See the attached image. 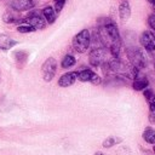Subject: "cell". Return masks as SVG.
I'll list each match as a JSON object with an SVG mask.
<instances>
[{
	"label": "cell",
	"instance_id": "obj_9",
	"mask_svg": "<svg viewBox=\"0 0 155 155\" xmlns=\"http://www.w3.org/2000/svg\"><path fill=\"white\" fill-rule=\"evenodd\" d=\"M76 79H78L76 71H68V73L63 74V75L59 78L58 85H59L61 87H68V86H71V85L75 82Z\"/></svg>",
	"mask_w": 155,
	"mask_h": 155
},
{
	"label": "cell",
	"instance_id": "obj_4",
	"mask_svg": "<svg viewBox=\"0 0 155 155\" xmlns=\"http://www.w3.org/2000/svg\"><path fill=\"white\" fill-rule=\"evenodd\" d=\"M57 71V61L53 57H48L41 65V74L45 81H51Z\"/></svg>",
	"mask_w": 155,
	"mask_h": 155
},
{
	"label": "cell",
	"instance_id": "obj_24",
	"mask_svg": "<svg viewBox=\"0 0 155 155\" xmlns=\"http://www.w3.org/2000/svg\"><path fill=\"white\" fill-rule=\"evenodd\" d=\"M153 5V10H154V13H155V2L154 4H151Z\"/></svg>",
	"mask_w": 155,
	"mask_h": 155
},
{
	"label": "cell",
	"instance_id": "obj_16",
	"mask_svg": "<svg viewBox=\"0 0 155 155\" xmlns=\"http://www.w3.org/2000/svg\"><path fill=\"white\" fill-rule=\"evenodd\" d=\"M75 63H76V59H75L74 56H71V54H65V56L63 57V59H62L61 67H62L63 69H68V68L73 67Z\"/></svg>",
	"mask_w": 155,
	"mask_h": 155
},
{
	"label": "cell",
	"instance_id": "obj_12",
	"mask_svg": "<svg viewBox=\"0 0 155 155\" xmlns=\"http://www.w3.org/2000/svg\"><path fill=\"white\" fill-rule=\"evenodd\" d=\"M42 16H44L45 21H46L48 24L54 23V21L57 19V12L54 11V8H53L52 6H46V7L42 10Z\"/></svg>",
	"mask_w": 155,
	"mask_h": 155
},
{
	"label": "cell",
	"instance_id": "obj_3",
	"mask_svg": "<svg viewBox=\"0 0 155 155\" xmlns=\"http://www.w3.org/2000/svg\"><path fill=\"white\" fill-rule=\"evenodd\" d=\"M108 52L105 47H96L90 51L88 62L92 67H101L103 63L108 62Z\"/></svg>",
	"mask_w": 155,
	"mask_h": 155
},
{
	"label": "cell",
	"instance_id": "obj_22",
	"mask_svg": "<svg viewBox=\"0 0 155 155\" xmlns=\"http://www.w3.org/2000/svg\"><path fill=\"white\" fill-rule=\"evenodd\" d=\"M149 120L151 122H155V108L153 110H149Z\"/></svg>",
	"mask_w": 155,
	"mask_h": 155
},
{
	"label": "cell",
	"instance_id": "obj_17",
	"mask_svg": "<svg viewBox=\"0 0 155 155\" xmlns=\"http://www.w3.org/2000/svg\"><path fill=\"white\" fill-rule=\"evenodd\" d=\"M2 19H4V22H6V23H13V22H17V21H18V17H17V15L13 13L12 11H6V12L4 13V16H2Z\"/></svg>",
	"mask_w": 155,
	"mask_h": 155
},
{
	"label": "cell",
	"instance_id": "obj_19",
	"mask_svg": "<svg viewBox=\"0 0 155 155\" xmlns=\"http://www.w3.org/2000/svg\"><path fill=\"white\" fill-rule=\"evenodd\" d=\"M17 30H18L19 33H33V31H35V28H34V27H31L30 24L24 23V24L18 25Z\"/></svg>",
	"mask_w": 155,
	"mask_h": 155
},
{
	"label": "cell",
	"instance_id": "obj_11",
	"mask_svg": "<svg viewBox=\"0 0 155 155\" xmlns=\"http://www.w3.org/2000/svg\"><path fill=\"white\" fill-rule=\"evenodd\" d=\"M148 86H149L148 79H147L145 76H140L139 74L134 78V81H133V84H132V87H133V90H136V91L145 90Z\"/></svg>",
	"mask_w": 155,
	"mask_h": 155
},
{
	"label": "cell",
	"instance_id": "obj_18",
	"mask_svg": "<svg viewBox=\"0 0 155 155\" xmlns=\"http://www.w3.org/2000/svg\"><path fill=\"white\" fill-rule=\"evenodd\" d=\"M122 139L121 138H115V137H108L107 139H104L103 142V147L104 148H110L113 145H115L116 143H120Z\"/></svg>",
	"mask_w": 155,
	"mask_h": 155
},
{
	"label": "cell",
	"instance_id": "obj_6",
	"mask_svg": "<svg viewBox=\"0 0 155 155\" xmlns=\"http://www.w3.org/2000/svg\"><path fill=\"white\" fill-rule=\"evenodd\" d=\"M139 42L147 51H155V35L150 30H145L140 34Z\"/></svg>",
	"mask_w": 155,
	"mask_h": 155
},
{
	"label": "cell",
	"instance_id": "obj_7",
	"mask_svg": "<svg viewBox=\"0 0 155 155\" xmlns=\"http://www.w3.org/2000/svg\"><path fill=\"white\" fill-rule=\"evenodd\" d=\"M23 22L27 23V24H30L31 27H34L35 30H38V29H44V28L46 27V21H45V18H42V16H41L40 13H35V12L30 13L25 19H23Z\"/></svg>",
	"mask_w": 155,
	"mask_h": 155
},
{
	"label": "cell",
	"instance_id": "obj_23",
	"mask_svg": "<svg viewBox=\"0 0 155 155\" xmlns=\"http://www.w3.org/2000/svg\"><path fill=\"white\" fill-rule=\"evenodd\" d=\"M147 1L150 2V4H154V2H155V0H147Z\"/></svg>",
	"mask_w": 155,
	"mask_h": 155
},
{
	"label": "cell",
	"instance_id": "obj_21",
	"mask_svg": "<svg viewBox=\"0 0 155 155\" xmlns=\"http://www.w3.org/2000/svg\"><path fill=\"white\" fill-rule=\"evenodd\" d=\"M148 24H149V27L155 31V13L149 15V17H148Z\"/></svg>",
	"mask_w": 155,
	"mask_h": 155
},
{
	"label": "cell",
	"instance_id": "obj_13",
	"mask_svg": "<svg viewBox=\"0 0 155 155\" xmlns=\"http://www.w3.org/2000/svg\"><path fill=\"white\" fill-rule=\"evenodd\" d=\"M15 45H17V41L16 40L11 39L6 34H0V48L1 50H10Z\"/></svg>",
	"mask_w": 155,
	"mask_h": 155
},
{
	"label": "cell",
	"instance_id": "obj_2",
	"mask_svg": "<svg viewBox=\"0 0 155 155\" xmlns=\"http://www.w3.org/2000/svg\"><path fill=\"white\" fill-rule=\"evenodd\" d=\"M90 44H91V35H90V31L87 29L80 30L73 39V47L79 53L87 52Z\"/></svg>",
	"mask_w": 155,
	"mask_h": 155
},
{
	"label": "cell",
	"instance_id": "obj_1",
	"mask_svg": "<svg viewBox=\"0 0 155 155\" xmlns=\"http://www.w3.org/2000/svg\"><path fill=\"white\" fill-rule=\"evenodd\" d=\"M126 54H127V58H128L132 68H134L137 70H140L145 67V64H147L145 56H144V52L140 48L128 47V48H126Z\"/></svg>",
	"mask_w": 155,
	"mask_h": 155
},
{
	"label": "cell",
	"instance_id": "obj_5",
	"mask_svg": "<svg viewBox=\"0 0 155 155\" xmlns=\"http://www.w3.org/2000/svg\"><path fill=\"white\" fill-rule=\"evenodd\" d=\"M76 74H78V80H80L82 82L88 81V82H92L94 85H98L102 81L101 78L93 70H91V69H84V70L76 71Z\"/></svg>",
	"mask_w": 155,
	"mask_h": 155
},
{
	"label": "cell",
	"instance_id": "obj_27",
	"mask_svg": "<svg viewBox=\"0 0 155 155\" xmlns=\"http://www.w3.org/2000/svg\"><path fill=\"white\" fill-rule=\"evenodd\" d=\"M154 69H155V63H154Z\"/></svg>",
	"mask_w": 155,
	"mask_h": 155
},
{
	"label": "cell",
	"instance_id": "obj_8",
	"mask_svg": "<svg viewBox=\"0 0 155 155\" xmlns=\"http://www.w3.org/2000/svg\"><path fill=\"white\" fill-rule=\"evenodd\" d=\"M10 5H11V8L17 12L28 11L34 7V0H12Z\"/></svg>",
	"mask_w": 155,
	"mask_h": 155
},
{
	"label": "cell",
	"instance_id": "obj_25",
	"mask_svg": "<svg viewBox=\"0 0 155 155\" xmlns=\"http://www.w3.org/2000/svg\"><path fill=\"white\" fill-rule=\"evenodd\" d=\"M94 155H104V154H103V153H99V151H98V153H96Z\"/></svg>",
	"mask_w": 155,
	"mask_h": 155
},
{
	"label": "cell",
	"instance_id": "obj_20",
	"mask_svg": "<svg viewBox=\"0 0 155 155\" xmlns=\"http://www.w3.org/2000/svg\"><path fill=\"white\" fill-rule=\"evenodd\" d=\"M64 4H65V0H54V11L59 13L63 10Z\"/></svg>",
	"mask_w": 155,
	"mask_h": 155
},
{
	"label": "cell",
	"instance_id": "obj_26",
	"mask_svg": "<svg viewBox=\"0 0 155 155\" xmlns=\"http://www.w3.org/2000/svg\"><path fill=\"white\" fill-rule=\"evenodd\" d=\"M153 150H154V153H155V145H154V148H153Z\"/></svg>",
	"mask_w": 155,
	"mask_h": 155
},
{
	"label": "cell",
	"instance_id": "obj_15",
	"mask_svg": "<svg viewBox=\"0 0 155 155\" xmlns=\"http://www.w3.org/2000/svg\"><path fill=\"white\" fill-rule=\"evenodd\" d=\"M143 139L149 144H155V130L153 127H147L143 131Z\"/></svg>",
	"mask_w": 155,
	"mask_h": 155
},
{
	"label": "cell",
	"instance_id": "obj_14",
	"mask_svg": "<svg viewBox=\"0 0 155 155\" xmlns=\"http://www.w3.org/2000/svg\"><path fill=\"white\" fill-rule=\"evenodd\" d=\"M143 94L149 104V110H153L155 108V93L150 87H147L145 90H143Z\"/></svg>",
	"mask_w": 155,
	"mask_h": 155
},
{
	"label": "cell",
	"instance_id": "obj_10",
	"mask_svg": "<svg viewBox=\"0 0 155 155\" xmlns=\"http://www.w3.org/2000/svg\"><path fill=\"white\" fill-rule=\"evenodd\" d=\"M119 17L122 22H127L131 17V5L127 0L121 1L119 6Z\"/></svg>",
	"mask_w": 155,
	"mask_h": 155
}]
</instances>
